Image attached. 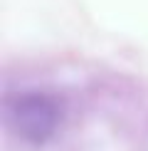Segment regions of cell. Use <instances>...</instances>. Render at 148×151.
<instances>
[{"mask_svg":"<svg viewBox=\"0 0 148 151\" xmlns=\"http://www.w3.org/2000/svg\"><path fill=\"white\" fill-rule=\"evenodd\" d=\"M5 122L17 139L30 144H45L59 129L62 106L47 92H22L8 99Z\"/></svg>","mask_w":148,"mask_h":151,"instance_id":"obj_1","label":"cell"}]
</instances>
